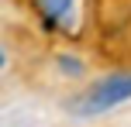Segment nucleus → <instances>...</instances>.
<instances>
[{
	"label": "nucleus",
	"instance_id": "f257e3e1",
	"mask_svg": "<svg viewBox=\"0 0 131 127\" xmlns=\"http://www.w3.org/2000/svg\"><path fill=\"white\" fill-rule=\"evenodd\" d=\"M131 100V72H111L104 79H97L83 96H76L72 103V114L79 117H97V114H107V110L121 107V103Z\"/></svg>",
	"mask_w": 131,
	"mask_h": 127
},
{
	"label": "nucleus",
	"instance_id": "f03ea898",
	"mask_svg": "<svg viewBox=\"0 0 131 127\" xmlns=\"http://www.w3.org/2000/svg\"><path fill=\"white\" fill-rule=\"evenodd\" d=\"M41 10V17L48 21V24H66V21L72 17V7H76V0H35Z\"/></svg>",
	"mask_w": 131,
	"mask_h": 127
},
{
	"label": "nucleus",
	"instance_id": "7ed1b4c3",
	"mask_svg": "<svg viewBox=\"0 0 131 127\" xmlns=\"http://www.w3.org/2000/svg\"><path fill=\"white\" fill-rule=\"evenodd\" d=\"M59 65L66 69V76H79V72H83V62H79V59H69V55H59Z\"/></svg>",
	"mask_w": 131,
	"mask_h": 127
}]
</instances>
